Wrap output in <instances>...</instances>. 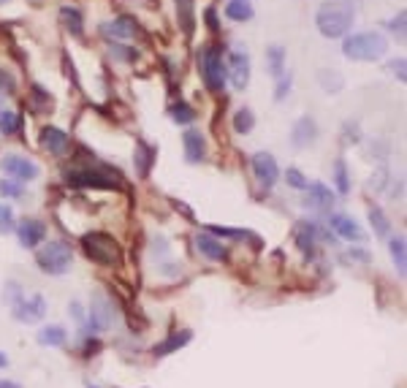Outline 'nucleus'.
Listing matches in <instances>:
<instances>
[{
  "instance_id": "f257e3e1",
  "label": "nucleus",
  "mask_w": 407,
  "mask_h": 388,
  "mask_svg": "<svg viewBox=\"0 0 407 388\" xmlns=\"http://www.w3.org/2000/svg\"><path fill=\"white\" fill-rule=\"evenodd\" d=\"M356 22V6L353 0H329L318 9L315 25L320 35L326 38H342Z\"/></svg>"
},
{
  "instance_id": "f03ea898",
  "label": "nucleus",
  "mask_w": 407,
  "mask_h": 388,
  "mask_svg": "<svg viewBox=\"0 0 407 388\" xmlns=\"http://www.w3.org/2000/svg\"><path fill=\"white\" fill-rule=\"evenodd\" d=\"M82 250L85 255L101 266H120L122 264V248L114 236L106 231H90L82 236Z\"/></svg>"
},
{
  "instance_id": "7ed1b4c3",
  "label": "nucleus",
  "mask_w": 407,
  "mask_h": 388,
  "mask_svg": "<svg viewBox=\"0 0 407 388\" xmlns=\"http://www.w3.org/2000/svg\"><path fill=\"white\" fill-rule=\"evenodd\" d=\"M389 52V41L380 33H353L342 41V55L350 60H380Z\"/></svg>"
},
{
  "instance_id": "20e7f679",
  "label": "nucleus",
  "mask_w": 407,
  "mask_h": 388,
  "mask_svg": "<svg viewBox=\"0 0 407 388\" xmlns=\"http://www.w3.org/2000/svg\"><path fill=\"white\" fill-rule=\"evenodd\" d=\"M198 71L212 93H223L226 87V62H223V49L220 47H204L198 55Z\"/></svg>"
},
{
  "instance_id": "39448f33",
  "label": "nucleus",
  "mask_w": 407,
  "mask_h": 388,
  "mask_svg": "<svg viewBox=\"0 0 407 388\" xmlns=\"http://www.w3.org/2000/svg\"><path fill=\"white\" fill-rule=\"evenodd\" d=\"M71 261H74V253H71V245L65 242H49L36 255V264L46 275H65L71 269Z\"/></svg>"
},
{
  "instance_id": "423d86ee",
  "label": "nucleus",
  "mask_w": 407,
  "mask_h": 388,
  "mask_svg": "<svg viewBox=\"0 0 407 388\" xmlns=\"http://www.w3.org/2000/svg\"><path fill=\"white\" fill-rule=\"evenodd\" d=\"M250 166H253L258 185L264 187V190H271L274 182L280 179V166H277V160H274L271 153H256L253 160H250Z\"/></svg>"
},
{
  "instance_id": "0eeeda50",
  "label": "nucleus",
  "mask_w": 407,
  "mask_h": 388,
  "mask_svg": "<svg viewBox=\"0 0 407 388\" xmlns=\"http://www.w3.org/2000/svg\"><path fill=\"white\" fill-rule=\"evenodd\" d=\"M0 169L6 171V177H14L19 182H33L41 174L38 163H33V160H28V157L22 155H6L0 160Z\"/></svg>"
},
{
  "instance_id": "6e6552de",
  "label": "nucleus",
  "mask_w": 407,
  "mask_h": 388,
  "mask_svg": "<svg viewBox=\"0 0 407 388\" xmlns=\"http://www.w3.org/2000/svg\"><path fill=\"white\" fill-rule=\"evenodd\" d=\"M226 77H231V84L237 90H244L250 84V57H247V52H239V49L228 52Z\"/></svg>"
},
{
  "instance_id": "1a4fd4ad",
  "label": "nucleus",
  "mask_w": 407,
  "mask_h": 388,
  "mask_svg": "<svg viewBox=\"0 0 407 388\" xmlns=\"http://www.w3.org/2000/svg\"><path fill=\"white\" fill-rule=\"evenodd\" d=\"M11 312H14V318L19 321V323H36V321H41L46 315V301L41 294L31 296V299H19V301H14L11 304Z\"/></svg>"
},
{
  "instance_id": "9d476101",
  "label": "nucleus",
  "mask_w": 407,
  "mask_h": 388,
  "mask_svg": "<svg viewBox=\"0 0 407 388\" xmlns=\"http://www.w3.org/2000/svg\"><path fill=\"white\" fill-rule=\"evenodd\" d=\"M16 236H19V245L22 248H38L41 242H44V236H46V226L41 223V220H36V218H25L19 226H16Z\"/></svg>"
},
{
  "instance_id": "9b49d317",
  "label": "nucleus",
  "mask_w": 407,
  "mask_h": 388,
  "mask_svg": "<svg viewBox=\"0 0 407 388\" xmlns=\"http://www.w3.org/2000/svg\"><path fill=\"white\" fill-rule=\"evenodd\" d=\"M41 150L46 153H52V155H65L68 153V147H71V139H68V133H63L60 128H55V125H46L44 131H41Z\"/></svg>"
},
{
  "instance_id": "f8f14e48",
  "label": "nucleus",
  "mask_w": 407,
  "mask_h": 388,
  "mask_svg": "<svg viewBox=\"0 0 407 388\" xmlns=\"http://www.w3.org/2000/svg\"><path fill=\"white\" fill-rule=\"evenodd\" d=\"M329 226L334 228L337 236H342L347 242H364L362 226L353 218H347V215H332V218H329Z\"/></svg>"
},
{
  "instance_id": "ddd939ff",
  "label": "nucleus",
  "mask_w": 407,
  "mask_h": 388,
  "mask_svg": "<svg viewBox=\"0 0 407 388\" xmlns=\"http://www.w3.org/2000/svg\"><path fill=\"white\" fill-rule=\"evenodd\" d=\"M185 157L190 160V163H201L204 157H207V139L201 136V131L196 128H190V131H185Z\"/></svg>"
},
{
  "instance_id": "4468645a",
  "label": "nucleus",
  "mask_w": 407,
  "mask_h": 388,
  "mask_svg": "<svg viewBox=\"0 0 407 388\" xmlns=\"http://www.w3.org/2000/svg\"><path fill=\"white\" fill-rule=\"evenodd\" d=\"M318 136V128H315V120L313 117H302L299 123L293 125V131H291V141H293V147H310Z\"/></svg>"
},
{
  "instance_id": "2eb2a0df",
  "label": "nucleus",
  "mask_w": 407,
  "mask_h": 388,
  "mask_svg": "<svg viewBox=\"0 0 407 388\" xmlns=\"http://www.w3.org/2000/svg\"><path fill=\"white\" fill-rule=\"evenodd\" d=\"M196 248H198V253L204 255V258H210V261H228V253H226V248L215 239V236H210V233H198L196 236Z\"/></svg>"
},
{
  "instance_id": "dca6fc26",
  "label": "nucleus",
  "mask_w": 407,
  "mask_h": 388,
  "mask_svg": "<svg viewBox=\"0 0 407 388\" xmlns=\"http://www.w3.org/2000/svg\"><path fill=\"white\" fill-rule=\"evenodd\" d=\"M155 155H158V150L150 147L147 141H136V153H134V163H136V171H139V177H150L152 171V163H155Z\"/></svg>"
},
{
  "instance_id": "f3484780",
  "label": "nucleus",
  "mask_w": 407,
  "mask_h": 388,
  "mask_svg": "<svg viewBox=\"0 0 407 388\" xmlns=\"http://www.w3.org/2000/svg\"><path fill=\"white\" fill-rule=\"evenodd\" d=\"M190 340H193V331H190V328H182L180 334H171L168 340H163L161 345H155V348H152V353H155L158 358H163V356H168V353H174V350L185 348Z\"/></svg>"
},
{
  "instance_id": "a211bd4d",
  "label": "nucleus",
  "mask_w": 407,
  "mask_h": 388,
  "mask_svg": "<svg viewBox=\"0 0 407 388\" xmlns=\"http://www.w3.org/2000/svg\"><path fill=\"white\" fill-rule=\"evenodd\" d=\"M109 35H114V38H136L139 33H141V28H139V22L136 19H131V16H120V19H114V22H109L104 28Z\"/></svg>"
},
{
  "instance_id": "6ab92c4d",
  "label": "nucleus",
  "mask_w": 407,
  "mask_h": 388,
  "mask_svg": "<svg viewBox=\"0 0 407 388\" xmlns=\"http://www.w3.org/2000/svg\"><path fill=\"white\" fill-rule=\"evenodd\" d=\"M60 19H63V25H65V31L71 33V35H76V38L85 33V19H82V11H79V9H74V6H63Z\"/></svg>"
},
{
  "instance_id": "aec40b11",
  "label": "nucleus",
  "mask_w": 407,
  "mask_h": 388,
  "mask_svg": "<svg viewBox=\"0 0 407 388\" xmlns=\"http://www.w3.org/2000/svg\"><path fill=\"white\" fill-rule=\"evenodd\" d=\"M177 14H180V25L185 35L190 38L196 31V11H193V0H177Z\"/></svg>"
},
{
  "instance_id": "412c9836",
  "label": "nucleus",
  "mask_w": 407,
  "mask_h": 388,
  "mask_svg": "<svg viewBox=\"0 0 407 388\" xmlns=\"http://www.w3.org/2000/svg\"><path fill=\"white\" fill-rule=\"evenodd\" d=\"M315 236H318V228L310 226V223H302L296 228V245L302 248L304 255H315Z\"/></svg>"
},
{
  "instance_id": "4be33fe9",
  "label": "nucleus",
  "mask_w": 407,
  "mask_h": 388,
  "mask_svg": "<svg viewBox=\"0 0 407 388\" xmlns=\"http://www.w3.org/2000/svg\"><path fill=\"white\" fill-rule=\"evenodd\" d=\"M65 340H68V334L60 326H44L38 331V345H44V348H63Z\"/></svg>"
},
{
  "instance_id": "5701e85b",
  "label": "nucleus",
  "mask_w": 407,
  "mask_h": 388,
  "mask_svg": "<svg viewBox=\"0 0 407 388\" xmlns=\"http://www.w3.org/2000/svg\"><path fill=\"white\" fill-rule=\"evenodd\" d=\"M253 6H250V0H228L226 6V16L228 19H234V22H247V19H253Z\"/></svg>"
},
{
  "instance_id": "b1692460",
  "label": "nucleus",
  "mask_w": 407,
  "mask_h": 388,
  "mask_svg": "<svg viewBox=\"0 0 407 388\" xmlns=\"http://www.w3.org/2000/svg\"><path fill=\"white\" fill-rule=\"evenodd\" d=\"M90 323H92V328H109V323H112V312H109V304H106L104 299L92 301Z\"/></svg>"
},
{
  "instance_id": "393cba45",
  "label": "nucleus",
  "mask_w": 407,
  "mask_h": 388,
  "mask_svg": "<svg viewBox=\"0 0 407 388\" xmlns=\"http://www.w3.org/2000/svg\"><path fill=\"white\" fill-rule=\"evenodd\" d=\"M307 190H310V204H315L320 209H329L334 204V193L326 185L315 182V185H307Z\"/></svg>"
},
{
  "instance_id": "a878e982",
  "label": "nucleus",
  "mask_w": 407,
  "mask_h": 388,
  "mask_svg": "<svg viewBox=\"0 0 407 388\" xmlns=\"http://www.w3.org/2000/svg\"><path fill=\"white\" fill-rule=\"evenodd\" d=\"M389 250H391V258H394V266H396V272L405 277V272H407V266H405V258H407L405 239H402V236H391V242H389Z\"/></svg>"
},
{
  "instance_id": "bb28decb",
  "label": "nucleus",
  "mask_w": 407,
  "mask_h": 388,
  "mask_svg": "<svg viewBox=\"0 0 407 388\" xmlns=\"http://www.w3.org/2000/svg\"><path fill=\"white\" fill-rule=\"evenodd\" d=\"M318 82H320V87H323L326 93H340V90H342V84H345V77H342L340 71L326 68V71H320V74H318Z\"/></svg>"
},
{
  "instance_id": "cd10ccee",
  "label": "nucleus",
  "mask_w": 407,
  "mask_h": 388,
  "mask_svg": "<svg viewBox=\"0 0 407 388\" xmlns=\"http://www.w3.org/2000/svg\"><path fill=\"white\" fill-rule=\"evenodd\" d=\"M266 62H269V74L271 77H283L286 71V49L283 47H269L266 49Z\"/></svg>"
},
{
  "instance_id": "c85d7f7f",
  "label": "nucleus",
  "mask_w": 407,
  "mask_h": 388,
  "mask_svg": "<svg viewBox=\"0 0 407 388\" xmlns=\"http://www.w3.org/2000/svg\"><path fill=\"white\" fill-rule=\"evenodd\" d=\"M253 128H256V114H253V109L242 106V109L234 114V131H237V133H250Z\"/></svg>"
},
{
  "instance_id": "c756f323",
  "label": "nucleus",
  "mask_w": 407,
  "mask_h": 388,
  "mask_svg": "<svg viewBox=\"0 0 407 388\" xmlns=\"http://www.w3.org/2000/svg\"><path fill=\"white\" fill-rule=\"evenodd\" d=\"M168 114H171V120L177 125H190L196 120V109H190L185 101H177V104L168 109Z\"/></svg>"
},
{
  "instance_id": "7c9ffc66",
  "label": "nucleus",
  "mask_w": 407,
  "mask_h": 388,
  "mask_svg": "<svg viewBox=\"0 0 407 388\" xmlns=\"http://www.w3.org/2000/svg\"><path fill=\"white\" fill-rule=\"evenodd\" d=\"M19 128H22V117H19V114H14V111H0V133L14 136V133H19Z\"/></svg>"
},
{
  "instance_id": "2f4dec72",
  "label": "nucleus",
  "mask_w": 407,
  "mask_h": 388,
  "mask_svg": "<svg viewBox=\"0 0 407 388\" xmlns=\"http://www.w3.org/2000/svg\"><path fill=\"white\" fill-rule=\"evenodd\" d=\"M369 223H372V228H375L377 236H389V231H391V223L386 220V215L380 212V209H369Z\"/></svg>"
},
{
  "instance_id": "473e14b6",
  "label": "nucleus",
  "mask_w": 407,
  "mask_h": 388,
  "mask_svg": "<svg viewBox=\"0 0 407 388\" xmlns=\"http://www.w3.org/2000/svg\"><path fill=\"white\" fill-rule=\"evenodd\" d=\"M334 179H337V190L345 196L347 190H350V182H347V166H345V160H342V157L334 163Z\"/></svg>"
},
{
  "instance_id": "72a5a7b5",
  "label": "nucleus",
  "mask_w": 407,
  "mask_h": 388,
  "mask_svg": "<svg viewBox=\"0 0 407 388\" xmlns=\"http://www.w3.org/2000/svg\"><path fill=\"white\" fill-rule=\"evenodd\" d=\"M210 233H220V236H231V239H247V236H256L253 231H242V228H228V226H207Z\"/></svg>"
},
{
  "instance_id": "f704fd0d",
  "label": "nucleus",
  "mask_w": 407,
  "mask_h": 388,
  "mask_svg": "<svg viewBox=\"0 0 407 388\" xmlns=\"http://www.w3.org/2000/svg\"><path fill=\"white\" fill-rule=\"evenodd\" d=\"M14 231V212L9 204H0V233Z\"/></svg>"
},
{
  "instance_id": "c9c22d12",
  "label": "nucleus",
  "mask_w": 407,
  "mask_h": 388,
  "mask_svg": "<svg viewBox=\"0 0 407 388\" xmlns=\"http://www.w3.org/2000/svg\"><path fill=\"white\" fill-rule=\"evenodd\" d=\"M286 182L291 187H296V190H307V185H310V182H307V177H304L299 169H288L286 171Z\"/></svg>"
},
{
  "instance_id": "e433bc0d",
  "label": "nucleus",
  "mask_w": 407,
  "mask_h": 388,
  "mask_svg": "<svg viewBox=\"0 0 407 388\" xmlns=\"http://www.w3.org/2000/svg\"><path fill=\"white\" fill-rule=\"evenodd\" d=\"M109 52L117 57V60L122 62H131L136 60V49H128V47H122V44H109Z\"/></svg>"
},
{
  "instance_id": "4c0bfd02",
  "label": "nucleus",
  "mask_w": 407,
  "mask_h": 388,
  "mask_svg": "<svg viewBox=\"0 0 407 388\" xmlns=\"http://www.w3.org/2000/svg\"><path fill=\"white\" fill-rule=\"evenodd\" d=\"M0 196L6 199H22V187L11 182V179H0Z\"/></svg>"
},
{
  "instance_id": "58836bf2",
  "label": "nucleus",
  "mask_w": 407,
  "mask_h": 388,
  "mask_svg": "<svg viewBox=\"0 0 407 388\" xmlns=\"http://www.w3.org/2000/svg\"><path fill=\"white\" fill-rule=\"evenodd\" d=\"M288 93H291V74H288V77H280L277 90H274V101H283Z\"/></svg>"
},
{
  "instance_id": "ea45409f",
  "label": "nucleus",
  "mask_w": 407,
  "mask_h": 388,
  "mask_svg": "<svg viewBox=\"0 0 407 388\" xmlns=\"http://www.w3.org/2000/svg\"><path fill=\"white\" fill-rule=\"evenodd\" d=\"M204 19H207V28H210V33H217L220 31V22H217V11H215V9H207V11H204Z\"/></svg>"
},
{
  "instance_id": "a19ab883",
  "label": "nucleus",
  "mask_w": 407,
  "mask_h": 388,
  "mask_svg": "<svg viewBox=\"0 0 407 388\" xmlns=\"http://www.w3.org/2000/svg\"><path fill=\"white\" fill-rule=\"evenodd\" d=\"M0 93H14V79L9 77V74H3V71H0Z\"/></svg>"
},
{
  "instance_id": "79ce46f5",
  "label": "nucleus",
  "mask_w": 407,
  "mask_h": 388,
  "mask_svg": "<svg viewBox=\"0 0 407 388\" xmlns=\"http://www.w3.org/2000/svg\"><path fill=\"white\" fill-rule=\"evenodd\" d=\"M171 206H174L177 212H182V215H185V218H188V220H196V215H193V209H190L188 204H182V201H177V199H174V201H171Z\"/></svg>"
},
{
  "instance_id": "37998d69",
  "label": "nucleus",
  "mask_w": 407,
  "mask_h": 388,
  "mask_svg": "<svg viewBox=\"0 0 407 388\" xmlns=\"http://www.w3.org/2000/svg\"><path fill=\"white\" fill-rule=\"evenodd\" d=\"M391 71L399 77V82H405L407 79V74H405V60H394L391 62Z\"/></svg>"
},
{
  "instance_id": "c03bdc74",
  "label": "nucleus",
  "mask_w": 407,
  "mask_h": 388,
  "mask_svg": "<svg viewBox=\"0 0 407 388\" xmlns=\"http://www.w3.org/2000/svg\"><path fill=\"white\" fill-rule=\"evenodd\" d=\"M391 31H394V33H399V35L405 33V11H402V14H399V16H396V19L391 22Z\"/></svg>"
},
{
  "instance_id": "a18cd8bd",
  "label": "nucleus",
  "mask_w": 407,
  "mask_h": 388,
  "mask_svg": "<svg viewBox=\"0 0 407 388\" xmlns=\"http://www.w3.org/2000/svg\"><path fill=\"white\" fill-rule=\"evenodd\" d=\"M350 258H356V261L367 264V261H369V253H367V250H350Z\"/></svg>"
},
{
  "instance_id": "49530a36",
  "label": "nucleus",
  "mask_w": 407,
  "mask_h": 388,
  "mask_svg": "<svg viewBox=\"0 0 407 388\" xmlns=\"http://www.w3.org/2000/svg\"><path fill=\"white\" fill-rule=\"evenodd\" d=\"M0 388H22L19 383H11V380H0Z\"/></svg>"
},
{
  "instance_id": "de8ad7c7",
  "label": "nucleus",
  "mask_w": 407,
  "mask_h": 388,
  "mask_svg": "<svg viewBox=\"0 0 407 388\" xmlns=\"http://www.w3.org/2000/svg\"><path fill=\"white\" fill-rule=\"evenodd\" d=\"M3 367H9V356H6V353H0V370H3Z\"/></svg>"
},
{
  "instance_id": "09e8293b",
  "label": "nucleus",
  "mask_w": 407,
  "mask_h": 388,
  "mask_svg": "<svg viewBox=\"0 0 407 388\" xmlns=\"http://www.w3.org/2000/svg\"><path fill=\"white\" fill-rule=\"evenodd\" d=\"M0 3H6V0H0Z\"/></svg>"
},
{
  "instance_id": "8fccbe9b",
  "label": "nucleus",
  "mask_w": 407,
  "mask_h": 388,
  "mask_svg": "<svg viewBox=\"0 0 407 388\" xmlns=\"http://www.w3.org/2000/svg\"><path fill=\"white\" fill-rule=\"evenodd\" d=\"M90 388H95V386H90Z\"/></svg>"
}]
</instances>
